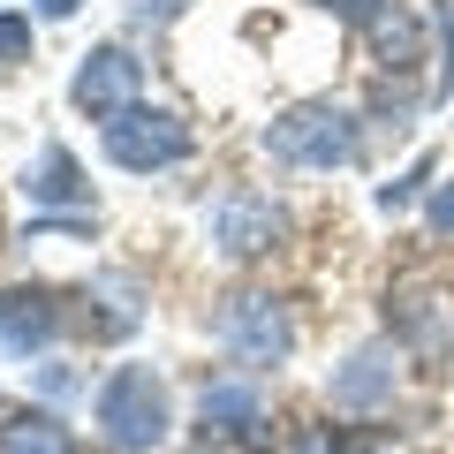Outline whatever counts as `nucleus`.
<instances>
[{
	"instance_id": "nucleus-1",
	"label": "nucleus",
	"mask_w": 454,
	"mask_h": 454,
	"mask_svg": "<svg viewBox=\"0 0 454 454\" xmlns=\"http://www.w3.org/2000/svg\"><path fill=\"white\" fill-rule=\"evenodd\" d=\"M265 152H273L280 167H348L364 152V137H356V121L333 106V98H310V106H288L265 129Z\"/></svg>"
},
{
	"instance_id": "nucleus-11",
	"label": "nucleus",
	"mask_w": 454,
	"mask_h": 454,
	"mask_svg": "<svg viewBox=\"0 0 454 454\" xmlns=\"http://www.w3.org/2000/svg\"><path fill=\"white\" fill-rule=\"evenodd\" d=\"M23 190H31V205H91V190H83L68 145H46V152H38V167L23 175Z\"/></svg>"
},
{
	"instance_id": "nucleus-7",
	"label": "nucleus",
	"mask_w": 454,
	"mask_h": 454,
	"mask_svg": "<svg viewBox=\"0 0 454 454\" xmlns=\"http://www.w3.org/2000/svg\"><path fill=\"white\" fill-rule=\"evenodd\" d=\"M53 333H61L53 288H0V356H31Z\"/></svg>"
},
{
	"instance_id": "nucleus-6",
	"label": "nucleus",
	"mask_w": 454,
	"mask_h": 454,
	"mask_svg": "<svg viewBox=\"0 0 454 454\" xmlns=\"http://www.w3.org/2000/svg\"><path fill=\"white\" fill-rule=\"evenodd\" d=\"M137 83H145V68H137L129 53H121V46H98L91 61L76 68L68 98H76L83 114H106V121H114V114H129V106H137Z\"/></svg>"
},
{
	"instance_id": "nucleus-14",
	"label": "nucleus",
	"mask_w": 454,
	"mask_h": 454,
	"mask_svg": "<svg viewBox=\"0 0 454 454\" xmlns=\"http://www.w3.org/2000/svg\"><path fill=\"white\" fill-rule=\"evenodd\" d=\"M310 8H325V16H340V23H379L387 16V0H310Z\"/></svg>"
},
{
	"instance_id": "nucleus-15",
	"label": "nucleus",
	"mask_w": 454,
	"mask_h": 454,
	"mask_svg": "<svg viewBox=\"0 0 454 454\" xmlns=\"http://www.w3.org/2000/svg\"><path fill=\"white\" fill-rule=\"evenodd\" d=\"M31 53V16H0V61H23Z\"/></svg>"
},
{
	"instance_id": "nucleus-18",
	"label": "nucleus",
	"mask_w": 454,
	"mask_h": 454,
	"mask_svg": "<svg viewBox=\"0 0 454 454\" xmlns=\"http://www.w3.org/2000/svg\"><path fill=\"white\" fill-rule=\"evenodd\" d=\"M38 16H53V23H61V16H76V0H38Z\"/></svg>"
},
{
	"instance_id": "nucleus-12",
	"label": "nucleus",
	"mask_w": 454,
	"mask_h": 454,
	"mask_svg": "<svg viewBox=\"0 0 454 454\" xmlns=\"http://www.w3.org/2000/svg\"><path fill=\"white\" fill-rule=\"evenodd\" d=\"M0 454H76L68 447V424L46 417V409H16L0 424Z\"/></svg>"
},
{
	"instance_id": "nucleus-4",
	"label": "nucleus",
	"mask_w": 454,
	"mask_h": 454,
	"mask_svg": "<svg viewBox=\"0 0 454 454\" xmlns=\"http://www.w3.org/2000/svg\"><path fill=\"white\" fill-rule=\"evenodd\" d=\"M212 243L227 250V258H258V250H273V235L288 220H280V205H265V197H250V190H227L220 205H212Z\"/></svg>"
},
{
	"instance_id": "nucleus-10",
	"label": "nucleus",
	"mask_w": 454,
	"mask_h": 454,
	"mask_svg": "<svg viewBox=\"0 0 454 454\" xmlns=\"http://www.w3.org/2000/svg\"><path fill=\"white\" fill-rule=\"evenodd\" d=\"M197 424H205V439H235L258 424V387L250 379H227V387H205V402H197Z\"/></svg>"
},
{
	"instance_id": "nucleus-16",
	"label": "nucleus",
	"mask_w": 454,
	"mask_h": 454,
	"mask_svg": "<svg viewBox=\"0 0 454 454\" xmlns=\"http://www.w3.org/2000/svg\"><path fill=\"white\" fill-rule=\"evenodd\" d=\"M417 190H424V160L409 167L402 182H387V190H379V212H402V205H409V197H417Z\"/></svg>"
},
{
	"instance_id": "nucleus-2",
	"label": "nucleus",
	"mask_w": 454,
	"mask_h": 454,
	"mask_svg": "<svg viewBox=\"0 0 454 454\" xmlns=\"http://www.w3.org/2000/svg\"><path fill=\"white\" fill-rule=\"evenodd\" d=\"M98 424H106V439L121 454H152L167 439V387L152 379V364H121V372L98 387Z\"/></svg>"
},
{
	"instance_id": "nucleus-13",
	"label": "nucleus",
	"mask_w": 454,
	"mask_h": 454,
	"mask_svg": "<svg viewBox=\"0 0 454 454\" xmlns=\"http://www.w3.org/2000/svg\"><path fill=\"white\" fill-rule=\"evenodd\" d=\"M379 53H387V61L394 68H409V61H417V23H402V16H379Z\"/></svg>"
},
{
	"instance_id": "nucleus-5",
	"label": "nucleus",
	"mask_w": 454,
	"mask_h": 454,
	"mask_svg": "<svg viewBox=\"0 0 454 454\" xmlns=\"http://www.w3.org/2000/svg\"><path fill=\"white\" fill-rule=\"evenodd\" d=\"M220 333H227V348L243 364H280L288 356V318H280L273 295H235V303L220 310Z\"/></svg>"
},
{
	"instance_id": "nucleus-8",
	"label": "nucleus",
	"mask_w": 454,
	"mask_h": 454,
	"mask_svg": "<svg viewBox=\"0 0 454 454\" xmlns=\"http://www.w3.org/2000/svg\"><path fill=\"white\" fill-rule=\"evenodd\" d=\"M387 394H394V348H387V340L356 348V356L333 372V402H340V409H379Z\"/></svg>"
},
{
	"instance_id": "nucleus-3",
	"label": "nucleus",
	"mask_w": 454,
	"mask_h": 454,
	"mask_svg": "<svg viewBox=\"0 0 454 454\" xmlns=\"http://www.w3.org/2000/svg\"><path fill=\"white\" fill-rule=\"evenodd\" d=\"M106 160L129 167V175H152V167H175L190 160V121L167 106H129L106 121Z\"/></svg>"
},
{
	"instance_id": "nucleus-17",
	"label": "nucleus",
	"mask_w": 454,
	"mask_h": 454,
	"mask_svg": "<svg viewBox=\"0 0 454 454\" xmlns=\"http://www.w3.org/2000/svg\"><path fill=\"white\" fill-rule=\"evenodd\" d=\"M432 235H454V182L432 197Z\"/></svg>"
},
{
	"instance_id": "nucleus-9",
	"label": "nucleus",
	"mask_w": 454,
	"mask_h": 454,
	"mask_svg": "<svg viewBox=\"0 0 454 454\" xmlns=\"http://www.w3.org/2000/svg\"><path fill=\"white\" fill-rule=\"evenodd\" d=\"M137 318H145V303H137V280L106 273V280H91V288H83V325H91L98 340L137 333Z\"/></svg>"
}]
</instances>
